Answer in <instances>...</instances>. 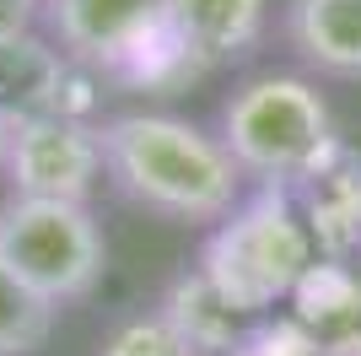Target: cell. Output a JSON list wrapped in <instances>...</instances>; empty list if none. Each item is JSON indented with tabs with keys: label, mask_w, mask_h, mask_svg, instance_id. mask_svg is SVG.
<instances>
[{
	"label": "cell",
	"mask_w": 361,
	"mask_h": 356,
	"mask_svg": "<svg viewBox=\"0 0 361 356\" xmlns=\"http://www.w3.org/2000/svg\"><path fill=\"white\" fill-rule=\"evenodd\" d=\"M108 178L135 206L173 216L189 227L226 222L243 200V167L221 146L178 114H119L103 124Z\"/></svg>",
	"instance_id": "obj_1"
},
{
	"label": "cell",
	"mask_w": 361,
	"mask_h": 356,
	"mask_svg": "<svg viewBox=\"0 0 361 356\" xmlns=\"http://www.w3.org/2000/svg\"><path fill=\"white\" fill-rule=\"evenodd\" d=\"M221 146L232 151L243 178H264V184L307 178L334 151L329 103L302 76H254L221 108Z\"/></svg>",
	"instance_id": "obj_2"
},
{
	"label": "cell",
	"mask_w": 361,
	"mask_h": 356,
	"mask_svg": "<svg viewBox=\"0 0 361 356\" xmlns=\"http://www.w3.org/2000/svg\"><path fill=\"white\" fill-rule=\"evenodd\" d=\"M0 259L60 308L97 292L108 270V237L81 200L11 194L0 206Z\"/></svg>",
	"instance_id": "obj_3"
},
{
	"label": "cell",
	"mask_w": 361,
	"mask_h": 356,
	"mask_svg": "<svg viewBox=\"0 0 361 356\" xmlns=\"http://www.w3.org/2000/svg\"><path fill=\"white\" fill-rule=\"evenodd\" d=\"M200 270L238 313H259L307 275V232L297 227L286 200L264 194L216 227Z\"/></svg>",
	"instance_id": "obj_4"
},
{
	"label": "cell",
	"mask_w": 361,
	"mask_h": 356,
	"mask_svg": "<svg viewBox=\"0 0 361 356\" xmlns=\"http://www.w3.org/2000/svg\"><path fill=\"white\" fill-rule=\"evenodd\" d=\"M38 16L71 65L157 81V59H195L167 32V0H44ZM200 71V65H195Z\"/></svg>",
	"instance_id": "obj_5"
},
{
	"label": "cell",
	"mask_w": 361,
	"mask_h": 356,
	"mask_svg": "<svg viewBox=\"0 0 361 356\" xmlns=\"http://www.w3.org/2000/svg\"><path fill=\"white\" fill-rule=\"evenodd\" d=\"M108 173L103 157V130L87 124L81 114H38L11 124V146H6V178L16 194L32 200H81L97 189Z\"/></svg>",
	"instance_id": "obj_6"
},
{
	"label": "cell",
	"mask_w": 361,
	"mask_h": 356,
	"mask_svg": "<svg viewBox=\"0 0 361 356\" xmlns=\"http://www.w3.org/2000/svg\"><path fill=\"white\" fill-rule=\"evenodd\" d=\"M270 0H167V32L200 71L232 65L264 38Z\"/></svg>",
	"instance_id": "obj_7"
},
{
	"label": "cell",
	"mask_w": 361,
	"mask_h": 356,
	"mask_svg": "<svg viewBox=\"0 0 361 356\" xmlns=\"http://www.w3.org/2000/svg\"><path fill=\"white\" fill-rule=\"evenodd\" d=\"M71 59L54 49V38L38 32H6L0 38V119L22 124L38 114H71Z\"/></svg>",
	"instance_id": "obj_8"
},
{
	"label": "cell",
	"mask_w": 361,
	"mask_h": 356,
	"mask_svg": "<svg viewBox=\"0 0 361 356\" xmlns=\"http://www.w3.org/2000/svg\"><path fill=\"white\" fill-rule=\"evenodd\" d=\"M286 44L324 76H361V0H286Z\"/></svg>",
	"instance_id": "obj_9"
},
{
	"label": "cell",
	"mask_w": 361,
	"mask_h": 356,
	"mask_svg": "<svg viewBox=\"0 0 361 356\" xmlns=\"http://www.w3.org/2000/svg\"><path fill=\"white\" fill-rule=\"evenodd\" d=\"M162 319L178 329L195 351H221V345L238 335V308L205 281V270H200V275H183V281L173 286Z\"/></svg>",
	"instance_id": "obj_10"
},
{
	"label": "cell",
	"mask_w": 361,
	"mask_h": 356,
	"mask_svg": "<svg viewBox=\"0 0 361 356\" xmlns=\"http://www.w3.org/2000/svg\"><path fill=\"white\" fill-rule=\"evenodd\" d=\"M54 302L38 297L6 259H0V356H32L54 329Z\"/></svg>",
	"instance_id": "obj_11"
},
{
	"label": "cell",
	"mask_w": 361,
	"mask_h": 356,
	"mask_svg": "<svg viewBox=\"0 0 361 356\" xmlns=\"http://www.w3.org/2000/svg\"><path fill=\"white\" fill-rule=\"evenodd\" d=\"M103 356H200L167 319H130L103 340Z\"/></svg>",
	"instance_id": "obj_12"
},
{
	"label": "cell",
	"mask_w": 361,
	"mask_h": 356,
	"mask_svg": "<svg viewBox=\"0 0 361 356\" xmlns=\"http://www.w3.org/2000/svg\"><path fill=\"white\" fill-rule=\"evenodd\" d=\"M38 6H44V0H0V38H6V32H27Z\"/></svg>",
	"instance_id": "obj_13"
},
{
	"label": "cell",
	"mask_w": 361,
	"mask_h": 356,
	"mask_svg": "<svg viewBox=\"0 0 361 356\" xmlns=\"http://www.w3.org/2000/svg\"><path fill=\"white\" fill-rule=\"evenodd\" d=\"M6 146H11V124L0 119V167H6Z\"/></svg>",
	"instance_id": "obj_14"
}]
</instances>
